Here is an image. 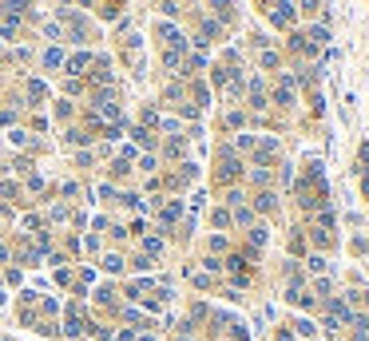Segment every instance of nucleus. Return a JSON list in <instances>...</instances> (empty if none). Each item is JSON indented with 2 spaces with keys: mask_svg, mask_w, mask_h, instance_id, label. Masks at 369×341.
Here are the masks:
<instances>
[{
  "mask_svg": "<svg viewBox=\"0 0 369 341\" xmlns=\"http://www.w3.org/2000/svg\"><path fill=\"white\" fill-rule=\"evenodd\" d=\"M87 64H91V56H87V52H80V56H72V60H68V72H80V68H87Z\"/></svg>",
  "mask_w": 369,
  "mask_h": 341,
  "instance_id": "obj_1",
  "label": "nucleus"
},
{
  "mask_svg": "<svg viewBox=\"0 0 369 341\" xmlns=\"http://www.w3.org/2000/svg\"><path fill=\"white\" fill-rule=\"evenodd\" d=\"M103 266L115 274V270H123V258H119V254H107V258H103Z\"/></svg>",
  "mask_w": 369,
  "mask_h": 341,
  "instance_id": "obj_2",
  "label": "nucleus"
},
{
  "mask_svg": "<svg viewBox=\"0 0 369 341\" xmlns=\"http://www.w3.org/2000/svg\"><path fill=\"white\" fill-rule=\"evenodd\" d=\"M210 4H214V8H219V12H226V4H230V0H210Z\"/></svg>",
  "mask_w": 369,
  "mask_h": 341,
  "instance_id": "obj_3",
  "label": "nucleus"
},
{
  "mask_svg": "<svg viewBox=\"0 0 369 341\" xmlns=\"http://www.w3.org/2000/svg\"><path fill=\"white\" fill-rule=\"evenodd\" d=\"M8 4H12V8H20V4H24V0H8Z\"/></svg>",
  "mask_w": 369,
  "mask_h": 341,
  "instance_id": "obj_4",
  "label": "nucleus"
}]
</instances>
